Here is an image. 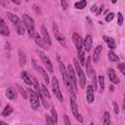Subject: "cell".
<instances>
[{
    "instance_id": "d6986e66",
    "label": "cell",
    "mask_w": 125,
    "mask_h": 125,
    "mask_svg": "<svg viewBox=\"0 0 125 125\" xmlns=\"http://www.w3.org/2000/svg\"><path fill=\"white\" fill-rule=\"evenodd\" d=\"M107 74H108V78H109V80H110L113 84H118V83H119V79H118V77L116 76L115 71H114L112 68H109V69H108Z\"/></svg>"
},
{
    "instance_id": "3957f363",
    "label": "cell",
    "mask_w": 125,
    "mask_h": 125,
    "mask_svg": "<svg viewBox=\"0 0 125 125\" xmlns=\"http://www.w3.org/2000/svg\"><path fill=\"white\" fill-rule=\"evenodd\" d=\"M27 92L29 94V100H30V104H31L32 109L37 110L39 108V106H40V101H39V97H38L37 93L34 92L30 88L27 89Z\"/></svg>"
},
{
    "instance_id": "7bdbcfd3",
    "label": "cell",
    "mask_w": 125,
    "mask_h": 125,
    "mask_svg": "<svg viewBox=\"0 0 125 125\" xmlns=\"http://www.w3.org/2000/svg\"><path fill=\"white\" fill-rule=\"evenodd\" d=\"M0 105H1V103H0Z\"/></svg>"
},
{
    "instance_id": "603a6c76",
    "label": "cell",
    "mask_w": 125,
    "mask_h": 125,
    "mask_svg": "<svg viewBox=\"0 0 125 125\" xmlns=\"http://www.w3.org/2000/svg\"><path fill=\"white\" fill-rule=\"evenodd\" d=\"M103 124L104 125H110V114L107 111L104 112V117H103Z\"/></svg>"
},
{
    "instance_id": "ac0fdd59",
    "label": "cell",
    "mask_w": 125,
    "mask_h": 125,
    "mask_svg": "<svg viewBox=\"0 0 125 125\" xmlns=\"http://www.w3.org/2000/svg\"><path fill=\"white\" fill-rule=\"evenodd\" d=\"M6 97H7L9 100H15V99H17L18 94H17L16 90H15L13 87H9V88L6 90Z\"/></svg>"
},
{
    "instance_id": "60d3db41",
    "label": "cell",
    "mask_w": 125,
    "mask_h": 125,
    "mask_svg": "<svg viewBox=\"0 0 125 125\" xmlns=\"http://www.w3.org/2000/svg\"><path fill=\"white\" fill-rule=\"evenodd\" d=\"M12 2H13V3H15V4H18V5H19V4H21V2H20V1H16V0H12Z\"/></svg>"
},
{
    "instance_id": "ffe728a7",
    "label": "cell",
    "mask_w": 125,
    "mask_h": 125,
    "mask_svg": "<svg viewBox=\"0 0 125 125\" xmlns=\"http://www.w3.org/2000/svg\"><path fill=\"white\" fill-rule=\"evenodd\" d=\"M21 76L22 80H23L27 85H32V77H31L26 71H21Z\"/></svg>"
},
{
    "instance_id": "44dd1931",
    "label": "cell",
    "mask_w": 125,
    "mask_h": 125,
    "mask_svg": "<svg viewBox=\"0 0 125 125\" xmlns=\"http://www.w3.org/2000/svg\"><path fill=\"white\" fill-rule=\"evenodd\" d=\"M7 17H8V19L16 25V24H18V23H20L21 21L20 20V18L17 16V15H15V14H12V13H7Z\"/></svg>"
},
{
    "instance_id": "83f0119b",
    "label": "cell",
    "mask_w": 125,
    "mask_h": 125,
    "mask_svg": "<svg viewBox=\"0 0 125 125\" xmlns=\"http://www.w3.org/2000/svg\"><path fill=\"white\" fill-rule=\"evenodd\" d=\"M51 118H52V120L54 121V123L55 124H57V122H58V114H57V111L55 110V107L54 106H52L51 107Z\"/></svg>"
},
{
    "instance_id": "8992f818",
    "label": "cell",
    "mask_w": 125,
    "mask_h": 125,
    "mask_svg": "<svg viewBox=\"0 0 125 125\" xmlns=\"http://www.w3.org/2000/svg\"><path fill=\"white\" fill-rule=\"evenodd\" d=\"M53 32H54V35H55L57 41H58L62 47H66L65 38H64V36L60 32V30H59V28H58V25H57L55 22L53 23Z\"/></svg>"
},
{
    "instance_id": "52a82bcc",
    "label": "cell",
    "mask_w": 125,
    "mask_h": 125,
    "mask_svg": "<svg viewBox=\"0 0 125 125\" xmlns=\"http://www.w3.org/2000/svg\"><path fill=\"white\" fill-rule=\"evenodd\" d=\"M60 70H61V74L62 76V80H63V83L65 84V86L67 87L68 90H70L71 92V85H70V81H69V78H68V74H67V71L64 67V64L63 62H60Z\"/></svg>"
},
{
    "instance_id": "4dcf8cb0",
    "label": "cell",
    "mask_w": 125,
    "mask_h": 125,
    "mask_svg": "<svg viewBox=\"0 0 125 125\" xmlns=\"http://www.w3.org/2000/svg\"><path fill=\"white\" fill-rule=\"evenodd\" d=\"M113 18H114V14H113V13H109V14H107L106 17H105V21L109 22V21H111L113 20Z\"/></svg>"
},
{
    "instance_id": "1f68e13d",
    "label": "cell",
    "mask_w": 125,
    "mask_h": 125,
    "mask_svg": "<svg viewBox=\"0 0 125 125\" xmlns=\"http://www.w3.org/2000/svg\"><path fill=\"white\" fill-rule=\"evenodd\" d=\"M46 123H47V125H56L50 115H46Z\"/></svg>"
},
{
    "instance_id": "9c48e42d",
    "label": "cell",
    "mask_w": 125,
    "mask_h": 125,
    "mask_svg": "<svg viewBox=\"0 0 125 125\" xmlns=\"http://www.w3.org/2000/svg\"><path fill=\"white\" fill-rule=\"evenodd\" d=\"M72 40H73V43H74V45H75V47H76V49H77V52L84 50V49H83V39L81 38V36H80L78 33H76V32L73 33V35H72Z\"/></svg>"
},
{
    "instance_id": "2e32d148",
    "label": "cell",
    "mask_w": 125,
    "mask_h": 125,
    "mask_svg": "<svg viewBox=\"0 0 125 125\" xmlns=\"http://www.w3.org/2000/svg\"><path fill=\"white\" fill-rule=\"evenodd\" d=\"M103 38H104V42L106 43L107 47H108L110 50H115V49H116V44H115V42H114L113 38H111V37H108V36H105V35H104Z\"/></svg>"
},
{
    "instance_id": "f1b7e54d",
    "label": "cell",
    "mask_w": 125,
    "mask_h": 125,
    "mask_svg": "<svg viewBox=\"0 0 125 125\" xmlns=\"http://www.w3.org/2000/svg\"><path fill=\"white\" fill-rule=\"evenodd\" d=\"M41 92H42V95H44V97H46V98H48V99L51 98V95L49 94V91H48L47 87H46L44 84L41 85Z\"/></svg>"
},
{
    "instance_id": "ab89813d",
    "label": "cell",
    "mask_w": 125,
    "mask_h": 125,
    "mask_svg": "<svg viewBox=\"0 0 125 125\" xmlns=\"http://www.w3.org/2000/svg\"><path fill=\"white\" fill-rule=\"evenodd\" d=\"M0 125H9L7 122H5V121H2V120H0Z\"/></svg>"
},
{
    "instance_id": "7c38bea8",
    "label": "cell",
    "mask_w": 125,
    "mask_h": 125,
    "mask_svg": "<svg viewBox=\"0 0 125 125\" xmlns=\"http://www.w3.org/2000/svg\"><path fill=\"white\" fill-rule=\"evenodd\" d=\"M33 37H34V40H35L36 44H37L39 47H41V48H42V49H44V50H46V49H48V48H49V47H48V45H47V44L45 43V41L43 40V38H41L37 32H34Z\"/></svg>"
},
{
    "instance_id": "277c9868",
    "label": "cell",
    "mask_w": 125,
    "mask_h": 125,
    "mask_svg": "<svg viewBox=\"0 0 125 125\" xmlns=\"http://www.w3.org/2000/svg\"><path fill=\"white\" fill-rule=\"evenodd\" d=\"M73 62H74V66H75L76 73H77L78 78H79L80 86H81L82 88H84L85 85H86V76H85V73H84V71L82 70V68H81V66H80V64L78 63V62H77L76 59L73 60Z\"/></svg>"
},
{
    "instance_id": "e575fe53",
    "label": "cell",
    "mask_w": 125,
    "mask_h": 125,
    "mask_svg": "<svg viewBox=\"0 0 125 125\" xmlns=\"http://www.w3.org/2000/svg\"><path fill=\"white\" fill-rule=\"evenodd\" d=\"M20 88V92H21V96H22V98H24V99H26L27 98V94H26V92H25V90H23L21 87H19Z\"/></svg>"
},
{
    "instance_id": "cb8c5ba5",
    "label": "cell",
    "mask_w": 125,
    "mask_h": 125,
    "mask_svg": "<svg viewBox=\"0 0 125 125\" xmlns=\"http://www.w3.org/2000/svg\"><path fill=\"white\" fill-rule=\"evenodd\" d=\"M12 112H13V107H12L10 104H7V105L5 106V108L3 109V111H2V115H3V116H8V115H10Z\"/></svg>"
},
{
    "instance_id": "ba28073f",
    "label": "cell",
    "mask_w": 125,
    "mask_h": 125,
    "mask_svg": "<svg viewBox=\"0 0 125 125\" xmlns=\"http://www.w3.org/2000/svg\"><path fill=\"white\" fill-rule=\"evenodd\" d=\"M39 56H40V59L42 61V62L45 64V66L47 67V70L49 72H53V63L51 62V60L49 59V57L47 55H45L43 52H39Z\"/></svg>"
},
{
    "instance_id": "4316f807",
    "label": "cell",
    "mask_w": 125,
    "mask_h": 125,
    "mask_svg": "<svg viewBox=\"0 0 125 125\" xmlns=\"http://www.w3.org/2000/svg\"><path fill=\"white\" fill-rule=\"evenodd\" d=\"M91 79H92V87H93V90L94 91H96L97 90V78H96V73H95V71H93L92 72V74H91Z\"/></svg>"
},
{
    "instance_id": "484cf974",
    "label": "cell",
    "mask_w": 125,
    "mask_h": 125,
    "mask_svg": "<svg viewBox=\"0 0 125 125\" xmlns=\"http://www.w3.org/2000/svg\"><path fill=\"white\" fill-rule=\"evenodd\" d=\"M107 57H108L109 61H111V62H118V61H119L118 56H117V55H115L112 51H109V52H108Z\"/></svg>"
},
{
    "instance_id": "8fae6325",
    "label": "cell",
    "mask_w": 125,
    "mask_h": 125,
    "mask_svg": "<svg viewBox=\"0 0 125 125\" xmlns=\"http://www.w3.org/2000/svg\"><path fill=\"white\" fill-rule=\"evenodd\" d=\"M32 63H33V66L41 73V75H42V77H43V79H44V81H45V83H49L50 82V79H49V76H48V74H47V72L44 70V68H42L41 66H39V65H37L36 64V62H35V60H32Z\"/></svg>"
},
{
    "instance_id": "d590c367",
    "label": "cell",
    "mask_w": 125,
    "mask_h": 125,
    "mask_svg": "<svg viewBox=\"0 0 125 125\" xmlns=\"http://www.w3.org/2000/svg\"><path fill=\"white\" fill-rule=\"evenodd\" d=\"M113 107H114V112H115V114H118V113H119V107H118V104H117L116 102L113 103Z\"/></svg>"
},
{
    "instance_id": "74e56055",
    "label": "cell",
    "mask_w": 125,
    "mask_h": 125,
    "mask_svg": "<svg viewBox=\"0 0 125 125\" xmlns=\"http://www.w3.org/2000/svg\"><path fill=\"white\" fill-rule=\"evenodd\" d=\"M91 11H92V12H97V11H98V7H97L96 5H93L92 8H91Z\"/></svg>"
},
{
    "instance_id": "d6a6232c",
    "label": "cell",
    "mask_w": 125,
    "mask_h": 125,
    "mask_svg": "<svg viewBox=\"0 0 125 125\" xmlns=\"http://www.w3.org/2000/svg\"><path fill=\"white\" fill-rule=\"evenodd\" d=\"M117 23H118V25H122V23H123V17H122V14L121 13H118V21H117Z\"/></svg>"
},
{
    "instance_id": "f546056e",
    "label": "cell",
    "mask_w": 125,
    "mask_h": 125,
    "mask_svg": "<svg viewBox=\"0 0 125 125\" xmlns=\"http://www.w3.org/2000/svg\"><path fill=\"white\" fill-rule=\"evenodd\" d=\"M98 82H99V85H100V87H101V89L102 90H104V77L103 76V75H100L99 77H98Z\"/></svg>"
},
{
    "instance_id": "f35d334b",
    "label": "cell",
    "mask_w": 125,
    "mask_h": 125,
    "mask_svg": "<svg viewBox=\"0 0 125 125\" xmlns=\"http://www.w3.org/2000/svg\"><path fill=\"white\" fill-rule=\"evenodd\" d=\"M103 8H104V6H102V7L99 9V11L97 12V15H98V16H99V15H101V13L103 12Z\"/></svg>"
},
{
    "instance_id": "9a60e30c",
    "label": "cell",
    "mask_w": 125,
    "mask_h": 125,
    "mask_svg": "<svg viewBox=\"0 0 125 125\" xmlns=\"http://www.w3.org/2000/svg\"><path fill=\"white\" fill-rule=\"evenodd\" d=\"M86 98H87V102L89 104H92L95 100V97H94V90H93V87L91 85H88L87 86V93H86Z\"/></svg>"
},
{
    "instance_id": "6da1fadb",
    "label": "cell",
    "mask_w": 125,
    "mask_h": 125,
    "mask_svg": "<svg viewBox=\"0 0 125 125\" xmlns=\"http://www.w3.org/2000/svg\"><path fill=\"white\" fill-rule=\"evenodd\" d=\"M22 23H23V25L26 27L27 32H28V35H29L30 37L33 36V34H34V32H35L34 21H33V20H32L27 14H23V15H22Z\"/></svg>"
},
{
    "instance_id": "d4e9b609",
    "label": "cell",
    "mask_w": 125,
    "mask_h": 125,
    "mask_svg": "<svg viewBox=\"0 0 125 125\" xmlns=\"http://www.w3.org/2000/svg\"><path fill=\"white\" fill-rule=\"evenodd\" d=\"M86 5H87V2H86L85 0H81V1L75 2V4H74V7H75L76 9L82 10V9H84V8L86 7Z\"/></svg>"
},
{
    "instance_id": "7402d4cb",
    "label": "cell",
    "mask_w": 125,
    "mask_h": 125,
    "mask_svg": "<svg viewBox=\"0 0 125 125\" xmlns=\"http://www.w3.org/2000/svg\"><path fill=\"white\" fill-rule=\"evenodd\" d=\"M19 62L21 66H23L26 63V57L21 50H19Z\"/></svg>"
},
{
    "instance_id": "5b68a950",
    "label": "cell",
    "mask_w": 125,
    "mask_h": 125,
    "mask_svg": "<svg viewBox=\"0 0 125 125\" xmlns=\"http://www.w3.org/2000/svg\"><path fill=\"white\" fill-rule=\"evenodd\" d=\"M52 88H53V92L56 95V97L58 98V100L60 102H62L63 101V97H62V94L60 86H59V81L55 76L52 78Z\"/></svg>"
},
{
    "instance_id": "836d02e7",
    "label": "cell",
    "mask_w": 125,
    "mask_h": 125,
    "mask_svg": "<svg viewBox=\"0 0 125 125\" xmlns=\"http://www.w3.org/2000/svg\"><path fill=\"white\" fill-rule=\"evenodd\" d=\"M118 68L120 69V71H121L122 74H125V66H124V63L123 62H120L118 64Z\"/></svg>"
},
{
    "instance_id": "5bb4252c",
    "label": "cell",
    "mask_w": 125,
    "mask_h": 125,
    "mask_svg": "<svg viewBox=\"0 0 125 125\" xmlns=\"http://www.w3.org/2000/svg\"><path fill=\"white\" fill-rule=\"evenodd\" d=\"M0 34L3 36H8L10 34V31H9L7 24L5 23V21L1 18H0Z\"/></svg>"
},
{
    "instance_id": "4fadbf2b",
    "label": "cell",
    "mask_w": 125,
    "mask_h": 125,
    "mask_svg": "<svg viewBox=\"0 0 125 125\" xmlns=\"http://www.w3.org/2000/svg\"><path fill=\"white\" fill-rule=\"evenodd\" d=\"M41 33H42V36H43V40L45 41V43L48 45V46H51V37L46 29V27L44 25H41Z\"/></svg>"
},
{
    "instance_id": "e0dca14e",
    "label": "cell",
    "mask_w": 125,
    "mask_h": 125,
    "mask_svg": "<svg viewBox=\"0 0 125 125\" xmlns=\"http://www.w3.org/2000/svg\"><path fill=\"white\" fill-rule=\"evenodd\" d=\"M102 50H103V48H102L101 45H98L96 47V49L94 50V55H93V61H94V62L97 63L99 62L100 57H101V54H102Z\"/></svg>"
},
{
    "instance_id": "b9f144b4",
    "label": "cell",
    "mask_w": 125,
    "mask_h": 125,
    "mask_svg": "<svg viewBox=\"0 0 125 125\" xmlns=\"http://www.w3.org/2000/svg\"><path fill=\"white\" fill-rule=\"evenodd\" d=\"M90 125H94V123H91V124H90Z\"/></svg>"
},
{
    "instance_id": "8d00e7d4",
    "label": "cell",
    "mask_w": 125,
    "mask_h": 125,
    "mask_svg": "<svg viewBox=\"0 0 125 125\" xmlns=\"http://www.w3.org/2000/svg\"><path fill=\"white\" fill-rule=\"evenodd\" d=\"M61 5H62V9H63V10H66V9H67V7H68V6H67V2H66V1H64V0H62V1L61 2Z\"/></svg>"
},
{
    "instance_id": "7a4b0ae2",
    "label": "cell",
    "mask_w": 125,
    "mask_h": 125,
    "mask_svg": "<svg viewBox=\"0 0 125 125\" xmlns=\"http://www.w3.org/2000/svg\"><path fill=\"white\" fill-rule=\"evenodd\" d=\"M67 74H68V78H69V81H70V85H71V92L70 93H74L76 92L77 90V82H76V76H75V71L73 69V67L68 64L67 65Z\"/></svg>"
},
{
    "instance_id": "30bf717a",
    "label": "cell",
    "mask_w": 125,
    "mask_h": 125,
    "mask_svg": "<svg viewBox=\"0 0 125 125\" xmlns=\"http://www.w3.org/2000/svg\"><path fill=\"white\" fill-rule=\"evenodd\" d=\"M92 44H93V39H92V36L90 34H87L85 39L83 40V49L84 51L86 52H89L91 50V47H92Z\"/></svg>"
}]
</instances>
